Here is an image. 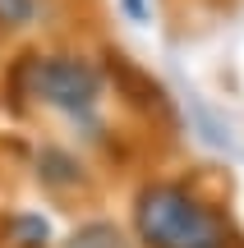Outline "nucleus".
<instances>
[{
  "instance_id": "3",
  "label": "nucleus",
  "mask_w": 244,
  "mask_h": 248,
  "mask_svg": "<svg viewBox=\"0 0 244 248\" xmlns=\"http://www.w3.org/2000/svg\"><path fill=\"white\" fill-rule=\"evenodd\" d=\"M65 248H129V244H125V234H120L115 225L92 221V225H83V230H74Z\"/></svg>"
},
{
  "instance_id": "4",
  "label": "nucleus",
  "mask_w": 244,
  "mask_h": 248,
  "mask_svg": "<svg viewBox=\"0 0 244 248\" xmlns=\"http://www.w3.org/2000/svg\"><path fill=\"white\" fill-rule=\"evenodd\" d=\"M28 18H33V0H0V23L18 28V23H28Z\"/></svg>"
},
{
  "instance_id": "2",
  "label": "nucleus",
  "mask_w": 244,
  "mask_h": 248,
  "mask_svg": "<svg viewBox=\"0 0 244 248\" xmlns=\"http://www.w3.org/2000/svg\"><path fill=\"white\" fill-rule=\"evenodd\" d=\"M33 92L55 110L69 115H92L101 97V74L88 60H69V55H51V60L33 64Z\"/></svg>"
},
{
  "instance_id": "1",
  "label": "nucleus",
  "mask_w": 244,
  "mask_h": 248,
  "mask_svg": "<svg viewBox=\"0 0 244 248\" xmlns=\"http://www.w3.org/2000/svg\"><path fill=\"white\" fill-rule=\"evenodd\" d=\"M138 234L152 248H226L217 216L175 184H157L138 198Z\"/></svg>"
},
{
  "instance_id": "5",
  "label": "nucleus",
  "mask_w": 244,
  "mask_h": 248,
  "mask_svg": "<svg viewBox=\"0 0 244 248\" xmlns=\"http://www.w3.org/2000/svg\"><path fill=\"white\" fill-rule=\"evenodd\" d=\"M125 9H129L134 18H143V0H125Z\"/></svg>"
}]
</instances>
